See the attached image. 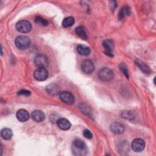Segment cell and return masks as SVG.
Here are the masks:
<instances>
[{"label":"cell","instance_id":"ba28073f","mask_svg":"<svg viewBox=\"0 0 156 156\" xmlns=\"http://www.w3.org/2000/svg\"><path fill=\"white\" fill-rule=\"evenodd\" d=\"M60 99L66 104H73L74 102V97L73 94L69 91H63L60 93Z\"/></svg>","mask_w":156,"mask_h":156},{"label":"cell","instance_id":"8fae6325","mask_svg":"<svg viewBox=\"0 0 156 156\" xmlns=\"http://www.w3.org/2000/svg\"><path fill=\"white\" fill-rule=\"evenodd\" d=\"M110 130L115 134H121L124 130V126L119 122H114L110 126Z\"/></svg>","mask_w":156,"mask_h":156},{"label":"cell","instance_id":"cb8c5ba5","mask_svg":"<svg viewBox=\"0 0 156 156\" xmlns=\"http://www.w3.org/2000/svg\"><path fill=\"white\" fill-rule=\"evenodd\" d=\"M35 21L37 24H40L42 26H47L48 24V21L46 20L41 18V16H36Z\"/></svg>","mask_w":156,"mask_h":156},{"label":"cell","instance_id":"7c38bea8","mask_svg":"<svg viewBox=\"0 0 156 156\" xmlns=\"http://www.w3.org/2000/svg\"><path fill=\"white\" fill-rule=\"evenodd\" d=\"M32 118L34 121L37 122H40L44 120L45 115L42 111L36 110L32 113Z\"/></svg>","mask_w":156,"mask_h":156},{"label":"cell","instance_id":"7402d4cb","mask_svg":"<svg viewBox=\"0 0 156 156\" xmlns=\"http://www.w3.org/2000/svg\"><path fill=\"white\" fill-rule=\"evenodd\" d=\"M121 116L126 119L132 120L135 118L134 114L130 111H124L121 113Z\"/></svg>","mask_w":156,"mask_h":156},{"label":"cell","instance_id":"5bb4252c","mask_svg":"<svg viewBox=\"0 0 156 156\" xmlns=\"http://www.w3.org/2000/svg\"><path fill=\"white\" fill-rule=\"evenodd\" d=\"M57 124L58 128L62 130H68L71 127L70 122L65 118H60L57 121Z\"/></svg>","mask_w":156,"mask_h":156},{"label":"cell","instance_id":"ac0fdd59","mask_svg":"<svg viewBox=\"0 0 156 156\" xmlns=\"http://www.w3.org/2000/svg\"><path fill=\"white\" fill-rule=\"evenodd\" d=\"M46 91L49 94L51 95H57V94H58L60 89L57 85L52 83L48 85V87H46Z\"/></svg>","mask_w":156,"mask_h":156},{"label":"cell","instance_id":"7a4b0ae2","mask_svg":"<svg viewBox=\"0 0 156 156\" xmlns=\"http://www.w3.org/2000/svg\"><path fill=\"white\" fill-rule=\"evenodd\" d=\"M15 43L16 46L21 50H24L27 49L31 43V41L30 38L24 35H20L16 38Z\"/></svg>","mask_w":156,"mask_h":156},{"label":"cell","instance_id":"83f0119b","mask_svg":"<svg viewBox=\"0 0 156 156\" xmlns=\"http://www.w3.org/2000/svg\"><path fill=\"white\" fill-rule=\"evenodd\" d=\"M110 5H111V6H112V9H115V7H116V1H110Z\"/></svg>","mask_w":156,"mask_h":156},{"label":"cell","instance_id":"3957f363","mask_svg":"<svg viewBox=\"0 0 156 156\" xmlns=\"http://www.w3.org/2000/svg\"><path fill=\"white\" fill-rule=\"evenodd\" d=\"M98 77L100 80L102 81H109L114 77L113 71L108 68H104L99 70L98 73Z\"/></svg>","mask_w":156,"mask_h":156},{"label":"cell","instance_id":"e0dca14e","mask_svg":"<svg viewBox=\"0 0 156 156\" xmlns=\"http://www.w3.org/2000/svg\"><path fill=\"white\" fill-rule=\"evenodd\" d=\"M75 32L76 35L82 38V40H87L88 38V35L87 34L86 30L82 26H79L76 28L75 29Z\"/></svg>","mask_w":156,"mask_h":156},{"label":"cell","instance_id":"484cf974","mask_svg":"<svg viewBox=\"0 0 156 156\" xmlns=\"http://www.w3.org/2000/svg\"><path fill=\"white\" fill-rule=\"evenodd\" d=\"M83 136L86 138H88V139H91L93 137V135H92V133L91 132L90 130H88V129H85L83 132Z\"/></svg>","mask_w":156,"mask_h":156},{"label":"cell","instance_id":"30bf717a","mask_svg":"<svg viewBox=\"0 0 156 156\" xmlns=\"http://www.w3.org/2000/svg\"><path fill=\"white\" fill-rule=\"evenodd\" d=\"M132 149L133 151L139 152H141L145 147V142L141 138H136L135 139L131 144Z\"/></svg>","mask_w":156,"mask_h":156},{"label":"cell","instance_id":"277c9868","mask_svg":"<svg viewBox=\"0 0 156 156\" xmlns=\"http://www.w3.org/2000/svg\"><path fill=\"white\" fill-rule=\"evenodd\" d=\"M16 29L21 33H27L31 30L32 25L27 20H21L16 24Z\"/></svg>","mask_w":156,"mask_h":156},{"label":"cell","instance_id":"d6986e66","mask_svg":"<svg viewBox=\"0 0 156 156\" xmlns=\"http://www.w3.org/2000/svg\"><path fill=\"white\" fill-rule=\"evenodd\" d=\"M12 131L9 128H4L1 130V136L4 140H9L12 138Z\"/></svg>","mask_w":156,"mask_h":156},{"label":"cell","instance_id":"9c48e42d","mask_svg":"<svg viewBox=\"0 0 156 156\" xmlns=\"http://www.w3.org/2000/svg\"><path fill=\"white\" fill-rule=\"evenodd\" d=\"M81 69L84 73L90 74L94 71V65L91 60H85L81 64Z\"/></svg>","mask_w":156,"mask_h":156},{"label":"cell","instance_id":"9a60e30c","mask_svg":"<svg viewBox=\"0 0 156 156\" xmlns=\"http://www.w3.org/2000/svg\"><path fill=\"white\" fill-rule=\"evenodd\" d=\"M77 51L81 55L87 56L90 54L91 50H90V48L88 46H86L85 45L79 44L77 47Z\"/></svg>","mask_w":156,"mask_h":156},{"label":"cell","instance_id":"603a6c76","mask_svg":"<svg viewBox=\"0 0 156 156\" xmlns=\"http://www.w3.org/2000/svg\"><path fill=\"white\" fill-rule=\"evenodd\" d=\"M79 108L80 109V110L85 114L87 115H90L91 113V111L90 108L85 104H81L79 105Z\"/></svg>","mask_w":156,"mask_h":156},{"label":"cell","instance_id":"4fadbf2b","mask_svg":"<svg viewBox=\"0 0 156 156\" xmlns=\"http://www.w3.org/2000/svg\"><path fill=\"white\" fill-rule=\"evenodd\" d=\"M16 116L18 120L21 122H25L29 118V114L28 112L24 109H20L18 110Z\"/></svg>","mask_w":156,"mask_h":156},{"label":"cell","instance_id":"4316f807","mask_svg":"<svg viewBox=\"0 0 156 156\" xmlns=\"http://www.w3.org/2000/svg\"><path fill=\"white\" fill-rule=\"evenodd\" d=\"M18 94L19 95H24L26 96H28L30 94V91L26 90H21L20 91H18Z\"/></svg>","mask_w":156,"mask_h":156},{"label":"cell","instance_id":"8992f818","mask_svg":"<svg viewBox=\"0 0 156 156\" xmlns=\"http://www.w3.org/2000/svg\"><path fill=\"white\" fill-rule=\"evenodd\" d=\"M48 71L45 68H38L34 73V78L38 81H43L48 77Z\"/></svg>","mask_w":156,"mask_h":156},{"label":"cell","instance_id":"d4e9b609","mask_svg":"<svg viewBox=\"0 0 156 156\" xmlns=\"http://www.w3.org/2000/svg\"><path fill=\"white\" fill-rule=\"evenodd\" d=\"M119 69L124 74V75L126 77V78H129V73H128L127 68L124 63H122L119 65Z\"/></svg>","mask_w":156,"mask_h":156},{"label":"cell","instance_id":"44dd1931","mask_svg":"<svg viewBox=\"0 0 156 156\" xmlns=\"http://www.w3.org/2000/svg\"><path fill=\"white\" fill-rule=\"evenodd\" d=\"M74 23V18L71 16L66 17L62 21V26L64 27H69L72 26Z\"/></svg>","mask_w":156,"mask_h":156},{"label":"cell","instance_id":"2e32d148","mask_svg":"<svg viewBox=\"0 0 156 156\" xmlns=\"http://www.w3.org/2000/svg\"><path fill=\"white\" fill-rule=\"evenodd\" d=\"M130 14V9L129 6L125 5L122 7L118 13V19L119 20H122L125 16H129Z\"/></svg>","mask_w":156,"mask_h":156},{"label":"cell","instance_id":"52a82bcc","mask_svg":"<svg viewBox=\"0 0 156 156\" xmlns=\"http://www.w3.org/2000/svg\"><path fill=\"white\" fill-rule=\"evenodd\" d=\"M102 46L104 49V52L107 55L113 57V50L114 48V43L111 39H106L102 42Z\"/></svg>","mask_w":156,"mask_h":156},{"label":"cell","instance_id":"5b68a950","mask_svg":"<svg viewBox=\"0 0 156 156\" xmlns=\"http://www.w3.org/2000/svg\"><path fill=\"white\" fill-rule=\"evenodd\" d=\"M34 63L38 68H46L48 66L49 61L44 54H38L34 58Z\"/></svg>","mask_w":156,"mask_h":156},{"label":"cell","instance_id":"6da1fadb","mask_svg":"<svg viewBox=\"0 0 156 156\" xmlns=\"http://www.w3.org/2000/svg\"><path fill=\"white\" fill-rule=\"evenodd\" d=\"M72 151L74 155L83 156L87 154L88 148L85 143L80 139L75 140L72 144Z\"/></svg>","mask_w":156,"mask_h":156},{"label":"cell","instance_id":"ffe728a7","mask_svg":"<svg viewBox=\"0 0 156 156\" xmlns=\"http://www.w3.org/2000/svg\"><path fill=\"white\" fill-rule=\"evenodd\" d=\"M135 64L140 68V69L141 70L143 73L146 74H149L151 73V69L149 67L143 62H141L139 60H136Z\"/></svg>","mask_w":156,"mask_h":156}]
</instances>
